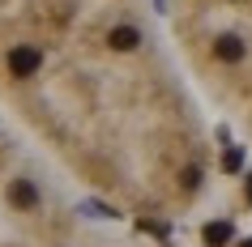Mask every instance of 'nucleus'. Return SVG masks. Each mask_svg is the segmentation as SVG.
<instances>
[{"instance_id":"3","label":"nucleus","mask_w":252,"mask_h":247,"mask_svg":"<svg viewBox=\"0 0 252 247\" xmlns=\"http://www.w3.org/2000/svg\"><path fill=\"white\" fill-rule=\"evenodd\" d=\"M162 22L210 119L252 149V0H162Z\"/></svg>"},{"instance_id":"1","label":"nucleus","mask_w":252,"mask_h":247,"mask_svg":"<svg viewBox=\"0 0 252 247\" xmlns=\"http://www.w3.org/2000/svg\"><path fill=\"white\" fill-rule=\"evenodd\" d=\"M0 119L133 221H184L218 141L162 0H0Z\"/></svg>"},{"instance_id":"2","label":"nucleus","mask_w":252,"mask_h":247,"mask_svg":"<svg viewBox=\"0 0 252 247\" xmlns=\"http://www.w3.org/2000/svg\"><path fill=\"white\" fill-rule=\"evenodd\" d=\"M0 247H158L0 119Z\"/></svg>"}]
</instances>
